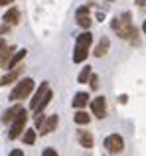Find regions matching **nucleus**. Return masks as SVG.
I'll list each match as a JSON object with an SVG mask.
<instances>
[{
    "instance_id": "18",
    "label": "nucleus",
    "mask_w": 146,
    "mask_h": 156,
    "mask_svg": "<svg viewBox=\"0 0 146 156\" xmlns=\"http://www.w3.org/2000/svg\"><path fill=\"white\" fill-rule=\"evenodd\" d=\"M77 24H79L81 28H85V30H89V28H91V18H89V14H77Z\"/></svg>"
},
{
    "instance_id": "22",
    "label": "nucleus",
    "mask_w": 146,
    "mask_h": 156,
    "mask_svg": "<svg viewBox=\"0 0 146 156\" xmlns=\"http://www.w3.org/2000/svg\"><path fill=\"white\" fill-rule=\"evenodd\" d=\"M89 85H91V89H99V77H97V75H91Z\"/></svg>"
},
{
    "instance_id": "24",
    "label": "nucleus",
    "mask_w": 146,
    "mask_h": 156,
    "mask_svg": "<svg viewBox=\"0 0 146 156\" xmlns=\"http://www.w3.org/2000/svg\"><path fill=\"white\" fill-rule=\"evenodd\" d=\"M77 14H89V6H81L79 10H77Z\"/></svg>"
},
{
    "instance_id": "28",
    "label": "nucleus",
    "mask_w": 146,
    "mask_h": 156,
    "mask_svg": "<svg viewBox=\"0 0 146 156\" xmlns=\"http://www.w3.org/2000/svg\"><path fill=\"white\" fill-rule=\"evenodd\" d=\"M142 32L146 34V20H144V24H142Z\"/></svg>"
},
{
    "instance_id": "9",
    "label": "nucleus",
    "mask_w": 146,
    "mask_h": 156,
    "mask_svg": "<svg viewBox=\"0 0 146 156\" xmlns=\"http://www.w3.org/2000/svg\"><path fill=\"white\" fill-rule=\"evenodd\" d=\"M50 91V85H47V81H43L42 85H40V89L36 91V95H34V99H32V103H30V107L32 109H38V105H40V101L46 97V93Z\"/></svg>"
},
{
    "instance_id": "6",
    "label": "nucleus",
    "mask_w": 146,
    "mask_h": 156,
    "mask_svg": "<svg viewBox=\"0 0 146 156\" xmlns=\"http://www.w3.org/2000/svg\"><path fill=\"white\" fill-rule=\"evenodd\" d=\"M91 111L97 119H103L105 113H107V103H105V97H97V99L91 101Z\"/></svg>"
},
{
    "instance_id": "10",
    "label": "nucleus",
    "mask_w": 146,
    "mask_h": 156,
    "mask_svg": "<svg viewBox=\"0 0 146 156\" xmlns=\"http://www.w3.org/2000/svg\"><path fill=\"white\" fill-rule=\"evenodd\" d=\"M77 140H79V144L81 146H85V148H91L93 146V134L89 133V130H83V129H79L77 130Z\"/></svg>"
},
{
    "instance_id": "26",
    "label": "nucleus",
    "mask_w": 146,
    "mask_h": 156,
    "mask_svg": "<svg viewBox=\"0 0 146 156\" xmlns=\"http://www.w3.org/2000/svg\"><path fill=\"white\" fill-rule=\"evenodd\" d=\"M14 0H0V6H8V4H12Z\"/></svg>"
},
{
    "instance_id": "2",
    "label": "nucleus",
    "mask_w": 146,
    "mask_h": 156,
    "mask_svg": "<svg viewBox=\"0 0 146 156\" xmlns=\"http://www.w3.org/2000/svg\"><path fill=\"white\" fill-rule=\"evenodd\" d=\"M91 44H93V36H91V32H89V30L77 36L75 50H73V61H75V63H83V61L87 59Z\"/></svg>"
},
{
    "instance_id": "17",
    "label": "nucleus",
    "mask_w": 146,
    "mask_h": 156,
    "mask_svg": "<svg viewBox=\"0 0 146 156\" xmlns=\"http://www.w3.org/2000/svg\"><path fill=\"white\" fill-rule=\"evenodd\" d=\"M73 121L77 122V125H89V121H91V117H89L85 111H77L75 117H73Z\"/></svg>"
},
{
    "instance_id": "4",
    "label": "nucleus",
    "mask_w": 146,
    "mask_h": 156,
    "mask_svg": "<svg viewBox=\"0 0 146 156\" xmlns=\"http://www.w3.org/2000/svg\"><path fill=\"white\" fill-rule=\"evenodd\" d=\"M26 122H28V113H26V111H22V113L18 115V119L12 122L10 133H8V138H10V140L18 138L20 134H22V130H24V126H26Z\"/></svg>"
},
{
    "instance_id": "1",
    "label": "nucleus",
    "mask_w": 146,
    "mask_h": 156,
    "mask_svg": "<svg viewBox=\"0 0 146 156\" xmlns=\"http://www.w3.org/2000/svg\"><path fill=\"white\" fill-rule=\"evenodd\" d=\"M111 26H113V30L119 34V38H123V40H128V42H138V30L134 28V24H132V20H130V12H124V14H120V16H116L115 20L111 22Z\"/></svg>"
},
{
    "instance_id": "11",
    "label": "nucleus",
    "mask_w": 146,
    "mask_h": 156,
    "mask_svg": "<svg viewBox=\"0 0 146 156\" xmlns=\"http://www.w3.org/2000/svg\"><path fill=\"white\" fill-rule=\"evenodd\" d=\"M12 51H14V48H6V42L2 40V57H0V63H2L4 69H8V65H10Z\"/></svg>"
},
{
    "instance_id": "14",
    "label": "nucleus",
    "mask_w": 146,
    "mask_h": 156,
    "mask_svg": "<svg viewBox=\"0 0 146 156\" xmlns=\"http://www.w3.org/2000/svg\"><path fill=\"white\" fill-rule=\"evenodd\" d=\"M20 73H22V67H14L10 73H8V75H4V77H2L0 85H8V83H12L14 79H18V77H20Z\"/></svg>"
},
{
    "instance_id": "23",
    "label": "nucleus",
    "mask_w": 146,
    "mask_h": 156,
    "mask_svg": "<svg viewBox=\"0 0 146 156\" xmlns=\"http://www.w3.org/2000/svg\"><path fill=\"white\" fill-rule=\"evenodd\" d=\"M42 156H59V154L55 152L54 148H46V150H43V154H42Z\"/></svg>"
},
{
    "instance_id": "13",
    "label": "nucleus",
    "mask_w": 146,
    "mask_h": 156,
    "mask_svg": "<svg viewBox=\"0 0 146 156\" xmlns=\"http://www.w3.org/2000/svg\"><path fill=\"white\" fill-rule=\"evenodd\" d=\"M109 46H111V40H109V38H101V42L97 44V48H95V51H93V53H95L97 57H103L105 53L109 51Z\"/></svg>"
},
{
    "instance_id": "21",
    "label": "nucleus",
    "mask_w": 146,
    "mask_h": 156,
    "mask_svg": "<svg viewBox=\"0 0 146 156\" xmlns=\"http://www.w3.org/2000/svg\"><path fill=\"white\" fill-rule=\"evenodd\" d=\"M50 101H51V91H47V93H46V97H43V99L40 101V105H38V109H36V113H38V111H42L43 107L50 103Z\"/></svg>"
},
{
    "instance_id": "16",
    "label": "nucleus",
    "mask_w": 146,
    "mask_h": 156,
    "mask_svg": "<svg viewBox=\"0 0 146 156\" xmlns=\"http://www.w3.org/2000/svg\"><path fill=\"white\" fill-rule=\"evenodd\" d=\"M24 57H26V50H18V51L14 53V55H12V59H10V65H8V69H14V67H18V63L24 59Z\"/></svg>"
},
{
    "instance_id": "15",
    "label": "nucleus",
    "mask_w": 146,
    "mask_h": 156,
    "mask_svg": "<svg viewBox=\"0 0 146 156\" xmlns=\"http://www.w3.org/2000/svg\"><path fill=\"white\" fill-rule=\"evenodd\" d=\"M87 101H89V95L83 93V91H79L75 95V99H73V107H75V109H83V107L87 105Z\"/></svg>"
},
{
    "instance_id": "20",
    "label": "nucleus",
    "mask_w": 146,
    "mask_h": 156,
    "mask_svg": "<svg viewBox=\"0 0 146 156\" xmlns=\"http://www.w3.org/2000/svg\"><path fill=\"white\" fill-rule=\"evenodd\" d=\"M24 142H26V144H34L36 142V130H26V133H24Z\"/></svg>"
},
{
    "instance_id": "12",
    "label": "nucleus",
    "mask_w": 146,
    "mask_h": 156,
    "mask_svg": "<svg viewBox=\"0 0 146 156\" xmlns=\"http://www.w3.org/2000/svg\"><path fill=\"white\" fill-rule=\"evenodd\" d=\"M18 18H20V12L16 10V8H10V10H8L6 14L2 16L4 24H8V26H14V24H18Z\"/></svg>"
},
{
    "instance_id": "29",
    "label": "nucleus",
    "mask_w": 146,
    "mask_h": 156,
    "mask_svg": "<svg viewBox=\"0 0 146 156\" xmlns=\"http://www.w3.org/2000/svg\"><path fill=\"white\" fill-rule=\"evenodd\" d=\"M107 2H115V0H107Z\"/></svg>"
},
{
    "instance_id": "5",
    "label": "nucleus",
    "mask_w": 146,
    "mask_h": 156,
    "mask_svg": "<svg viewBox=\"0 0 146 156\" xmlns=\"http://www.w3.org/2000/svg\"><path fill=\"white\" fill-rule=\"evenodd\" d=\"M105 148H107L111 154H119L120 150L124 148L123 136H120V134H109V136L105 138Z\"/></svg>"
},
{
    "instance_id": "27",
    "label": "nucleus",
    "mask_w": 146,
    "mask_h": 156,
    "mask_svg": "<svg viewBox=\"0 0 146 156\" xmlns=\"http://www.w3.org/2000/svg\"><path fill=\"white\" fill-rule=\"evenodd\" d=\"M136 4H138L140 8H146V0H136Z\"/></svg>"
},
{
    "instance_id": "3",
    "label": "nucleus",
    "mask_w": 146,
    "mask_h": 156,
    "mask_svg": "<svg viewBox=\"0 0 146 156\" xmlns=\"http://www.w3.org/2000/svg\"><path fill=\"white\" fill-rule=\"evenodd\" d=\"M32 89H34V79H32V77H24V79L18 81V85L12 89L10 99L12 101H22V99H26V97L32 93Z\"/></svg>"
},
{
    "instance_id": "7",
    "label": "nucleus",
    "mask_w": 146,
    "mask_h": 156,
    "mask_svg": "<svg viewBox=\"0 0 146 156\" xmlns=\"http://www.w3.org/2000/svg\"><path fill=\"white\" fill-rule=\"evenodd\" d=\"M57 122H59V117H57V115H51V117H47L46 121H43V125L40 126V134H50L51 130L57 126Z\"/></svg>"
},
{
    "instance_id": "8",
    "label": "nucleus",
    "mask_w": 146,
    "mask_h": 156,
    "mask_svg": "<svg viewBox=\"0 0 146 156\" xmlns=\"http://www.w3.org/2000/svg\"><path fill=\"white\" fill-rule=\"evenodd\" d=\"M22 111L24 109L20 105H14V107H10V109H6V111H4V115H2V122H6V125H8V122H14Z\"/></svg>"
},
{
    "instance_id": "19",
    "label": "nucleus",
    "mask_w": 146,
    "mask_h": 156,
    "mask_svg": "<svg viewBox=\"0 0 146 156\" xmlns=\"http://www.w3.org/2000/svg\"><path fill=\"white\" fill-rule=\"evenodd\" d=\"M91 75H93V73H91V67L87 65V67L81 69V73H79V77H77V81H79V83H87V81L91 79Z\"/></svg>"
},
{
    "instance_id": "25",
    "label": "nucleus",
    "mask_w": 146,
    "mask_h": 156,
    "mask_svg": "<svg viewBox=\"0 0 146 156\" xmlns=\"http://www.w3.org/2000/svg\"><path fill=\"white\" fill-rule=\"evenodd\" d=\"M10 156H24V152H22L20 148H14V150L10 152Z\"/></svg>"
}]
</instances>
